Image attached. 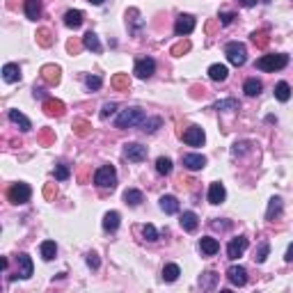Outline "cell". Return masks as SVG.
<instances>
[{
  "mask_svg": "<svg viewBox=\"0 0 293 293\" xmlns=\"http://www.w3.org/2000/svg\"><path fill=\"white\" fill-rule=\"evenodd\" d=\"M147 119V113L138 106H133V108H126L119 113V117L115 119V126L117 128H131V126H138Z\"/></svg>",
  "mask_w": 293,
  "mask_h": 293,
  "instance_id": "1",
  "label": "cell"
},
{
  "mask_svg": "<svg viewBox=\"0 0 293 293\" xmlns=\"http://www.w3.org/2000/svg\"><path fill=\"white\" fill-rule=\"evenodd\" d=\"M289 64V55L287 53H270V55H261L257 60V69L261 71H280Z\"/></svg>",
  "mask_w": 293,
  "mask_h": 293,
  "instance_id": "2",
  "label": "cell"
},
{
  "mask_svg": "<svg viewBox=\"0 0 293 293\" xmlns=\"http://www.w3.org/2000/svg\"><path fill=\"white\" fill-rule=\"evenodd\" d=\"M225 55H227V60L234 66H243L247 62V48H245V44H240V42H229L225 46Z\"/></svg>",
  "mask_w": 293,
  "mask_h": 293,
  "instance_id": "3",
  "label": "cell"
},
{
  "mask_svg": "<svg viewBox=\"0 0 293 293\" xmlns=\"http://www.w3.org/2000/svg\"><path fill=\"white\" fill-rule=\"evenodd\" d=\"M32 197V190H30V185L23 183V181H18V183H12L9 185V190H7V199L12 204H28Z\"/></svg>",
  "mask_w": 293,
  "mask_h": 293,
  "instance_id": "4",
  "label": "cell"
},
{
  "mask_svg": "<svg viewBox=\"0 0 293 293\" xmlns=\"http://www.w3.org/2000/svg\"><path fill=\"white\" fill-rule=\"evenodd\" d=\"M94 183L99 185V188H110V190H113L115 185H117V170H115L113 165L99 168L94 174Z\"/></svg>",
  "mask_w": 293,
  "mask_h": 293,
  "instance_id": "5",
  "label": "cell"
},
{
  "mask_svg": "<svg viewBox=\"0 0 293 293\" xmlns=\"http://www.w3.org/2000/svg\"><path fill=\"white\" fill-rule=\"evenodd\" d=\"M181 138L188 147H202L204 140H206V133H204L202 126H188L183 133H181Z\"/></svg>",
  "mask_w": 293,
  "mask_h": 293,
  "instance_id": "6",
  "label": "cell"
},
{
  "mask_svg": "<svg viewBox=\"0 0 293 293\" xmlns=\"http://www.w3.org/2000/svg\"><path fill=\"white\" fill-rule=\"evenodd\" d=\"M247 245H250V240L245 238V236H236V238L229 240V245H227V257L229 259H238L245 254Z\"/></svg>",
  "mask_w": 293,
  "mask_h": 293,
  "instance_id": "7",
  "label": "cell"
},
{
  "mask_svg": "<svg viewBox=\"0 0 293 293\" xmlns=\"http://www.w3.org/2000/svg\"><path fill=\"white\" fill-rule=\"evenodd\" d=\"M154 73H156V62L151 60V58H140V60L135 62V76H138L140 80H149Z\"/></svg>",
  "mask_w": 293,
  "mask_h": 293,
  "instance_id": "8",
  "label": "cell"
},
{
  "mask_svg": "<svg viewBox=\"0 0 293 293\" xmlns=\"http://www.w3.org/2000/svg\"><path fill=\"white\" fill-rule=\"evenodd\" d=\"M124 158H128V161H144L147 158V147H142L140 142H126L124 144Z\"/></svg>",
  "mask_w": 293,
  "mask_h": 293,
  "instance_id": "9",
  "label": "cell"
},
{
  "mask_svg": "<svg viewBox=\"0 0 293 293\" xmlns=\"http://www.w3.org/2000/svg\"><path fill=\"white\" fill-rule=\"evenodd\" d=\"M195 30V16H190V14H181L179 18H176V23H174V32L179 37H185L190 35V32Z\"/></svg>",
  "mask_w": 293,
  "mask_h": 293,
  "instance_id": "10",
  "label": "cell"
},
{
  "mask_svg": "<svg viewBox=\"0 0 293 293\" xmlns=\"http://www.w3.org/2000/svg\"><path fill=\"white\" fill-rule=\"evenodd\" d=\"M227 280L232 282L234 287H245L247 284V270L243 268V266H229Z\"/></svg>",
  "mask_w": 293,
  "mask_h": 293,
  "instance_id": "11",
  "label": "cell"
},
{
  "mask_svg": "<svg viewBox=\"0 0 293 293\" xmlns=\"http://www.w3.org/2000/svg\"><path fill=\"white\" fill-rule=\"evenodd\" d=\"M39 73H42V78L48 85H58L60 83V78H62V69L58 64H44Z\"/></svg>",
  "mask_w": 293,
  "mask_h": 293,
  "instance_id": "12",
  "label": "cell"
},
{
  "mask_svg": "<svg viewBox=\"0 0 293 293\" xmlns=\"http://www.w3.org/2000/svg\"><path fill=\"white\" fill-rule=\"evenodd\" d=\"M16 263H18V277H21V280H30L32 270H35V266H32V259L28 257V254H18Z\"/></svg>",
  "mask_w": 293,
  "mask_h": 293,
  "instance_id": "13",
  "label": "cell"
},
{
  "mask_svg": "<svg viewBox=\"0 0 293 293\" xmlns=\"http://www.w3.org/2000/svg\"><path fill=\"white\" fill-rule=\"evenodd\" d=\"M64 110H66V106L60 99H46V101H44V113H46L48 117H62Z\"/></svg>",
  "mask_w": 293,
  "mask_h": 293,
  "instance_id": "14",
  "label": "cell"
},
{
  "mask_svg": "<svg viewBox=\"0 0 293 293\" xmlns=\"http://www.w3.org/2000/svg\"><path fill=\"white\" fill-rule=\"evenodd\" d=\"M225 199H227V190H225V185H222L220 181L211 183V188H209V202L211 204H222Z\"/></svg>",
  "mask_w": 293,
  "mask_h": 293,
  "instance_id": "15",
  "label": "cell"
},
{
  "mask_svg": "<svg viewBox=\"0 0 293 293\" xmlns=\"http://www.w3.org/2000/svg\"><path fill=\"white\" fill-rule=\"evenodd\" d=\"M183 165L190 172H197V170H202L204 165H206V158H204L202 154H185L183 156Z\"/></svg>",
  "mask_w": 293,
  "mask_h": 293,
  "instance_id": "16",
  "label": "cell"
},
{
  "mask_svg": "<svg viewBox=\"0 0 293 293\" xmlns=\"http://www.w3.org/2000/svg\"><path fill=\"white\" fill-rule=\"evenodd\" d=\"M7 117H9V121H12V124H16L23 133H28V131L32 128L30 119H28V117H25L23 113H18V110H9V113H7Z\"/></svg>",
  "mask_w": 293,
  "mask_h": 293,
  "instance_id": "17",
  "label": "cell"
},
{
  "mask_svg": "<svg viewBox=\"0 0 293 293\" xmlns=\"http://www.w3.org/2000/svg\"><path fill=\"white\" fill-rule=\"evenodd\" d=\"M158 204H161V211H163V213H168V216L179 213V199L174 197V195H163Z\"/></svg>",
  "mask_w": 293,
  "mask_h": 293,
  "instance_id": "18",
  "label": "cell"
},
{
  "mask_svg": "<svg viewBox=\"0 0 293 293\" xmlns=\"http://www.w3.org/2000/svg\"><path fill=\"white\" fill-rule=\"evenodd\" d=\"M23 12L30 21H37L42 16V0H23Z\"/></svg>",
  "mask_w": 293,
  "mask_h": 293,
  "instance_id": "19",
  "label": "cell"
},
{
  "mask_svg": "<svg viewBox=\"0 0 293 293\" xmlns=\"http://www.w3.org/2000/svg\"><path fill=\"white\" fill-rule=\"evenodd\" d=\"M83 21H85V14L80 12V9H69V12L64 14V25H66V28H71V30L80 28Z\"/></svg>",
  "mask_w": 293,
  "mask_h": 293,
  "instance_id": "20",
  "label": "cell"
},
{
  "mask_svg": "<svg viewBox=\"0 0 293 293\" xmlns=\"http://www.w3.org/2000/svg\"><path fill=\"white\" fill-rule=\"evenodd\" d=\"M199 250H202L204 257H213V254H218V250H220V243H218L216 238H211V236H204V238L199 240Z\"/></svg>",
  "mask_w": 293,
  "mask_h": 293,
  "instance_id": "21",
  "label": "cell"
},
{
  "mask_svg": "<svg viewBox=\"0 0 293 293\" xmlns=\"http://www.w3.org/2000/svg\"><path fill=\"white\" fill-rule=\"evenodd\" d=\"M142 202H144V195L140 190H135V188H126L124 190V204L126 206H133V209H135V206H140Z\"/></svg>",
  "mask_w": 293,
  "mask_h": 293,
  "instance_id": "22",
  "label": "cell"
},
{
  "mask_svg": "<svg viewBox=\"0 0 293 293\" xmlns=\"http://www.w3.org/2000/svg\"><path fill=\"white\" fill-rule=\"evenodd\" d=\"M2 78H5V83H16L21 80V66L9 62V64L2 66Z\"/></svg>",
  "mask_w": 293,
  "mask_h": 293,
  "instance_id": "23",
  "label": "cell"
},
{
  "mask_svg": "<svg viewBox=\"0 0 293 293\" xmlns=\"http://www.w3.org/2000/svg\"><path fill=\"white\" fill-rule=\"evenodd\" d=\"M119 220H121V216L117 211H108V213L103 216V229H106V232H117V229H119Z\"/></svg>",
  "mask_w": 293,
  "mask_h": 293,
  "instance_id": "24",
  "label": "cell"
},
{
  "mask_svg": "<svg viewBox=\"0 0 293 293\" xmlns=\"http://www.w3.org/2000/svg\"><path fill=\"white\" fill-rule=\"evenodd\" d=\"M179 222L185 232H195L199 225V218H197V213H192V211H183V216H181Z\"/></svg>",
  "mask_w": 293,
  "mask_h": 293,
  "instance_id": "25",
  "label": "cell"
},
{
  "mask_svg": "<svg viewBox=\"0 0 293 293\" xmlns=\"http://www.w3.org/2000/svg\"><path fill=\"white\" fill-rule=\"evenodd\" d=\"M83 46L87 48V51H94V53H101L103 51V46H101V42H99V37H96V32H85V37H83Z\"/></svg>",
  "mask_w": 293,
  "mask_h": 293,
  "instance_id": "26",
  "label": "cell"
},
{
  "mask_svg": "<svg viewBox=\"0 0 293 293\" xmlns=\"http://www.w3.org/2000/svg\"><path fill=\"white\" fill-rule=\"evenodd\" d=\"M227 76H229V69L225 64H211L209 66V78L211 80L222 83V80H227Z\"/></svg>",
  "mask_w": 293,
  "mask_h": 293,
  "instance_id": "27",
  "label": "cell"
},
{
  "mask_svg": "<svg viewBox=\"0 0 293 293\" xmlns=\"http://www.w3.org/2000/svg\"><path fill=\"white\" fill-rule=\"evenodd\" d=\"M39 252H42L44 261H53L55 254H58V245H55V240H44L42 245H39Z\"/></svg>",
  "mask_w": 293,
  "mask_h": 293,
  "instance_id": "28",
  "label": "cell"
},
{
  "mask_svg": "<svg viewBox=\"0 0 293 293\" xmlns=\"http://www.w3.org/2000/svg\"><path fill=\"white\" fill-rule=\"evenodd\" d=\"M277 216H282V197H273L268 202V211H266V220H275Z\"/></svg>",
  "mask_w": 293,
  "mask_h": 293,
  "instance_id": "29",
  "label": "cell"
},
{
  "mask_svg": "<svg viewBox=\"0 0 293 293\" xmlns=\"http://www.w3.org/2000/svg\"><path fill=\"white\" fill-rule=\"evenodd\" d=\"M261 90H263V85H261V80H257V78H247L245 85H243V92H245L247 96H259Z\"/></svg>",
  "mask_w": 293,
  "mask_h": 293,
  "instance_id": "30",
  "label": "cell"
},
{
  "mask_svg": "<svg viewBox=\"0 0 293 293\" xmlns=\"http://www.w3.org/2000/svg\"><path fill=\"white\" fill-rule=\"evenodd\" d=\"M126 21H128V23L133 25V30H131L133 35H135V32H138L140 28H142V25H144V21H142V18H140V12H138V9H135V7H131V9L126 12Z\"/></svg>",
  "mask_w": 293,
  "mask_h": 293,
  "instance_id": "31",
  "label": "cell"
},
{
  "mask_svg": "<svg viewBox=\"0 0 293 293\" xmlns=\"http://www.w3.org/2000/svg\"><path fill=\"white\" fill-rule=\"evenodd\" d=\"M73 133L78 138H87L92 133V124L87 119H73Z\"/></svg>",
  "mask_w": 293,
  "mask_h": 293,
  "instance_id": "32",
  "label": "cell"
},
{
  "mask_svg": "<svg viewBox=\"0 0 293 293\" xmlns=\"http://www.w3.org/2000/svg\"><path fill=\"white\" fill-rule=\"evenodd\" d=\"M218 280H220V275H218V273H213V270H206V273L199 277V287H202V289H216Z\"/></svg>",
  "mask_w": 293,
  "mask_h": 293,
  "instance_id": "33",
  "label": "cell"
},
{
  "mask_svg": "<svg viewBox=\"0 0 293 293\" xmlns=\"http://www.w3.org/2000/svg\"><path fill=\"white\" fill-rule=\"evenodd\" d=\"M181 275V268L176 263H168L165 268H163V282H176Z\"/></svg>",
  "mask_w": 293,
  "mask_h": 293,
  "instance_id": "34",
  "label": "cell"
},
{
  "mask_svg": "<svg viewBox=\"0 0 293 293\" xmlns=\"http://www.w3.org/2000/svg\"><path fill=\"white\" fill-rule=\"evenodd\" d=\"M275 99L277 101H282V103H287L289 99H291V87H289V83H277L275 85Z\"/></svg>",
  "mask_w": 293,
  "mask_h": 293,
  "instance_id": "35",
  "label": "cell"
},
{
  "mask_svg": "<svg viewBox=\"0 0 293 293\" xmlns=\"http://www.w3.org/2000/svg\"><path fill=\"white\" fill-rule=\"evenodd\" d=\"M37 44L44 48L53 46V32L48 30V28H39V30H37Z\"/></svg>",
  "mask_w": 293,
  "mask_h": 293,
  "instance_id": "36",
  "label": "cell"
},
{
  "mask_svg": "<svg viewBox=\"0 0 293 293\" xmlns=\"http://www.w3.org/2000/svg\"><path fill=\"white\" fill-rule=\"evenodd\" d=\"M110 85H113L115 90H128V85H131V80H128V73H117V76H113V80H110Z\"/></svg>",
  "mask_w": 293,
  "mask_h": 293,
  "instance_id": "37",
  "label": "cell"
},
{
  "mask_svg": "<svg viewBox=\"0 0 293 293\" xmlns=\"http://www.w3.org/2000/svg\"><path fill=\"white\" fill-rule=\"evenodd\" d=\"M240 108V103L236 101V99H222V101H216L213 103V110H238Z\"/></svg>",
  "mask_w": 293,
  "mask_h": 293,
  "instance_id": "38",
  "label": "cell"
},
{
  "mask_svg": "<svg viewBox=\"0 0 293 293\" xmlns=\"http://www.w3.org/2000/svg\"><path fill=\"white\" fill-rule=\"evenodd\" d=\"M156 172L163 174V176H168L172 172V161H170L168 156H161L158 161H156Z\"/></svg>",
  "mask_w": 293,
  "mask_h": 293,
  "instance_id": "39",
  "label": "cell"
},
{
  "mask_svg": "<svg viewBox=\"0 0 293 293\" xmlns=\"http://www.w3.org/2000/svg\"><path fill=\"white\" fill-rule=\"evenodd\" d=\"M252 42L257 44L259 48H266L268 46V30H257V32H252Z\"/></svg>",
  "mask_w": 293,
  "mask_h": 293,
  "instance_id": "40",
  "label": "cell"
},
{
  "mask_svg": "<svg viewBox=\"0 0 293 293\" xmlns=\"http://www.w3.org/2000/svg\"><path fill=\"white\" fill-rule=\"evenodd\" d=\"M161 124H163L161 117H149V119L142 121V131L144 133H154L156 128H161Z\"/></svg>",
  "mask_w": 293,
  "mask_h": 293,
  "instance_id": "41",
  "label": "cell"
},
{
  "mask_svg": "<svg viewBox=\"0 0 293 293\" xmlns=\"http://www.w3.org/2000/svg\"><path fill=\"white\" fill-rule=\"evenodd\" d=\"M268 252H270L268 240H263L261 245L257 247V252H254V261H257V263H263V261H266V257H268Z\"/></svg>",
  "mask_w": 293,
  "mask_h": 293,
  "instance_id": "42",
  "label": "cell"
},
{
  "mask_svg": "<svg viewBox=\"0 0 293 293\" xmlns=\"http://www.w3.org/2000/svg\"><path fill=\"white\" fill-rule=\"evenodd\" d=\"M188 51H190V42H188V39H183V42H179L176 46H172V55H174V58H181V55H185Z\"/></svg>",
  "mask_w": 293,
  "mask_h": 293,
  "instance_id": "43",
  "label": "cell"
},
{
  "mask_svg": "<svg viewBox=\"0 0 293 293\" xmlns=\"http://www.w3.org/2000/svg\"><path fill=\"white\" fill-rule=\"evenodd\" d=\"M142 236L149 240V243H154V240H158V229H156L154 225H144V227H142Z\"/></svg>",
  "mask_w": 293,
  "mask_h": 293,
  "instance_id": "44",
  "label": "cell"
},
{
  "mask_svg": "<svg viewBox=\"0 0 293 293\" xmlns=\"http://www.w3.org/2000/svg\"><path fill=\"white\" fill-rule=\"evenodd\" d=\"M85 85H87V90L96 92V90H101L103 80H101V78H99V76H87V78H85Z\"/></svg>",
  "mask_w": 293,
  "mask_h": 293,
  "instance_id": "45",
  "label": "cell"
},
{
  "mask_svg": "<svg viewBox=\"0 0 293 293\" xmlns=\"http://www.w3.org/2000/svg\"><path fill=\"white\" fill-rule=\"evenodd\" d=\"M69 174H71V172H69L66 165H62V163H60V165H55V179H58V181H66V179H69Z\"/></svg>",
  "mask_w": 293,
  "mask_h": 293,
  "instance_id": "46",
  "label": "cell"
},
{
  "mask_svg": "<svg viewBox=\"0 0 293 293\" xmlns=\"http://www.w3.org/2000/svg\"><path fill=\"white\" fill-rule=\"evenodd\" d=\"M115 110H117V103H106V106L101 108V119H108Z\"/></svg>",
  "mask_w": 293,
  "mask_h": 293,
  "instance_id": "47",
  "label": "cell"
},
{
  "mask_svg": "<svg viewBox=\"0 0 293 293\" xmlns=\"http://www.w3.org/2000/svg\"><path fill=\"white\" fill-rule=\"evenodd\" d=\"M87 266H90V268H99V266H101V261H99V254H96V252H90V254H87Z\"/></svg>",
  "mask_w": 293,
  "mask_h": 293,
  "instance_id": "48",
  "label": "cell"
},
{
  "mask_svg": "<svg viewBox=\"0 0 293 293\" xmlns=\"http://www.w3.org/2000/svg\"><path fill=\"white\" fill-rule=\"evenodd\" d=\"M234 18H236V14H234V12H222L220 14V23L222 25H229V23H234Z\"/></svg>",
  "mask_w": 293,
  "mask_h": 293,
  "instance_id": "49",
  "label": "cell"
},
{
  "mask_svg": "<svg viewBox=\"0 0 293 293\" xmlns=\"http://www.w3.org/2000/svg\"><path fill=\"white\" fill-rule=\"evenodd\" d=\"M247 147H250V142H236V144H234V149H232V154H234V156H236V154H243Z\"/></svg>",
  "mask_w": 293,
  "mask_h": 293,
  "instance_id": "50",
  "label": "cell"
},
{
  "mask_svg": "<svg viewBox=\"0 0 293 293\" xmlns=\"http://www.w3.org/2000/svg\"><path fill=\"white\" fill-rule=\"evenodd\" d=\"M39 140H42V142H44V144H48V142H53V133L48 131V128H44V131H42V138H39Z\"/></svg>",
  "mask_w": 293,
  "mask_h": 293,
  "instance_id": "51",
  "label": "cell"
},
{
  "mask_svg": "<svg viewBox=\"0 0 293 293\" xmlns=\"http://www.w3.org/2000/svg\"><path fill=\"white\" fill-rule=\"evenodd\" d=\"M44 195H46L48 199H53V197H55V188H53V183H46V188H44Z\"/></svg>",
  "mask_w": 293,
  "mask_h": 293,
  "instance_id": "52",
  "label": "cell"
},
{
  "mask_svg": "<svg viewBox=\"0 0 293 293\" xmlns=\"http://www.w3.org/2000/svg\"><path fill=\"white\" fill-rule=\"evenodd\" d=\"M32 94H35V99H44V101H46V92H44V90H37V87H35Z\"/></svg>",
  "mask_w": 293,
  "mask_h": 293,
  "instance_id": "53",
  "label": "cell"
},
{
  "mask_svg": "<svg viewBox=\"0 0 293 293\" xmlns=\"http://www.w3.org/2000/svg\"><path fill=\"white\" fill-rule=\"evenodd\" d=\"M284 259H287V261H293V243L287 247V254H284Z\"/></svg>",
  "mask_w": 293,
  "mask_h": 293,
  "instance_id": "54",
  "label": "cell"
},
{
  "mask_svg": "<svg viewBox=\"0 0 293 293\" xmlns=\"http://www.w3.org/2000/svg\"><path fill=\"white\" fill-rule=\"evenodd\" d=\"M66 48H69V53H78V48H80V46L73 44V42H69V44H66Z\"/></svg>",
  "mask_w": 293,
  "mask_h": 293,
  "instance_id": "55",
  "label": "cell"
},
{
  "mask_svg": "<svg viewBox=\"0 0 293 293\" xmlns=\"http://www.w3.org/2000/svg\"><path fill=\"white\" fill-rule=\"evenodd\" d=\"M240 5L243 7H254L257 5V0H240Z\"/></svg>",
  "mask_w": 293,
  "mask_h": 293,
  "instance_id": "56",
  "label": "cell"
},
{
  "mask_svg": "<svg viewBox=\"0 0 293 293\" xmlns=\"http://www.w3.org/2000/svg\"><path fill=\"white\" fill-rule=\"evenodd\" d=\"M92 5H103V2H106V0H90Z\"/></svg>",
  "mask_w": 293,
  "mask_h": 293,
  "instance_id": "57",
  "label": "cell"
}]
</instances>
